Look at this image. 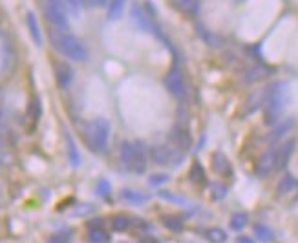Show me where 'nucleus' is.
Instances as JSON below:
<instances>
[{
  "label": "nucleus",
  "instance_id": "f257e3e1",
  "mask_svg": "<svg viewBox=\"0 0 298 243\" xmlns=\"http://www.w3.org/2000/svg\"><path fill=\"white\" fill-rule=\"evenodd\" d=\"M50 38L53 48L63 55L64 59L73 60V63H86L88 60V50L79 37L68 33V31L51 30Z\"/></svg>",
  "mask_w": 298,
  "mask_h": 243
},
{
  "label": "nucleus",
  "instance_id": "f03ea898",
  "mask_svg": "<svg viewBox=\"0 0 298 243\" xmlns=\"http://www.w3.org/2000/svg\"><path fill=\"white\" fill-rule=\"evenodd\" d=\"M119 161H121V165L128 172L143 174L148 165V155L143 147V143L123 141L121 147H119Z\"/></svg>",
  "mask_w": 298,
  "mask_h": 243
},
{
  "label": "nucleus",
  "instance_id": "7ed1b4c3",
  "mask_svg": "<svg viewBox=\"0 0 298 243\" xmlns=\"http://www.w3.org/2000/svg\"><path fill=\"white\" fill-rule=\"evenodd\" d=\"M110 134H112V125L108 119L97 117L86 126L84 135H86V143H88L90 150L95 154H106L110 147Z\"/></svg>",
  "mask_w": 298,
  "mask_h": 243
},
{
  "label": "nucleus",
  "instance_id": "20e7f679",
  "mask_svg": "<svg viewBox=\"0 0 298 243\" xmlns=\"http://www.w3.org/2000/svg\"><path fill=\"white\" fill-rule=\"evenodd\" d=\"M287 101V88L284 83H276L273 86H269V97L265 103V123L267 125H274L278 117L282 115L284 108H286Z\"/></svg>",
  "mask_w": 298,
  "mask_h": 243
},
{
  "label": "nucleus",
  "instance_id": "39448f33",
  "mask_svg": "<svg viewBox=\"0 0 298 243\" xmlns=\"http://www.w3.org/2000/svg\"><path fill=\"white\" fill-rule=\"evenodd\" d=\"M41 2L42 13L53 30L68 31L70 30V21H68V8L64 0H38Z\"/></svg>",
  "mask_w": 298,
  "mask_h": 243
},
{
  "label": "nucleus",
  "instance_id": "423d86ee",
  "mask_svg": "<svg viewBox=\"0 0 298 243\" xmlns=\"http://www.w3.org/2000/svg\"><path fill=\"white\" fill-rule=\"evenodd\" d=\"M150 161L157 167H170V165H180L181 161V150H177L176 147H167V145H157V147H152L150 152Z\"/></svg>",
  "mask_w": 298,
  "mask_h": 243
},
{
  "label": "nucleus",
  "instance_id": "0eeeda50",
  "mask_svg": "<svg viewBox=\"0 0 298 243\" xmlns=\"http://www.w3.org/2000/svg\"><path fill=\"white\" fill-rule=\"evenodd\" d=\"M165 86H167L168 93L174 95L176 99H181V97L185 95V79H183L181 66L177 63L168 70L167 77H165Z\"/></svg>",
  "mask_w": 298,
  "mask_h": 243
},
{
  "label": "nucleus",
  "instance_id": "6e6552de",
  "mask_svg": "<svg viewBox=\"0 0 298 243\" xmlns=\"http://www.w3.org/2000/svg\"><path fill=\"white\" fill-rule=\"evenodd\" d=\"M53 75L61 90H68L73 84V68L64 60H57L53 64Z\"/></svg>",
  "mask_w": 298,
  "mask_h": 243
},
{
  "label": "nucleus",
  "instance_id": "1a4fd4ad",
  "mask_svg": "<svg viewBox=\"0 0 298 243\" xmlns=\"http://www.w3.org/2000/svg\"><path fill=\"white\" fill-rule=\"evenodd\" d=\"M273 170H276V154H274V148H271L258 157L254 172H256L258 177H267Z\"/></svg>",
  "mask_w": 298,
  "mask_h": 243
},
{
  "label": "nucleus",
  "instance_id": "9d476101",
  "mask_svg": "<svg viewBox=\"0 0 298 243\" xmlns=\"http://www.w3.org/2000/svg\"><path fill=\"white\" fill-rule=\"evenodd\" d=\"M294 145H296V141H294V139H289V141L274 147V154H276V170H284V168L287 167L291 155H293V152H294Z\"/></svg>",
  "mask_w": 298,
  "mask_h": 243
},
{
  "label": "nucleus",
  "instance_id": "9b49d317",
  "mask_svg": "<svg viewBox=\"0 0 298 243\" xmlns=\"http://www.w3.org/2000/svg\"><path fill=\"white\" fill-rule=\"evenodd\" d=\"M170 139H172L174 147H176L177 150H181V152H187L190 147H192V137H190L189 130H187L185 126H174Z\"/></svg>",
  "mask_w": 298,
  "mask_h": 243
},
{
  "label": "nucleus",
  "instance_id": "f8f14e48",
  "mask_svg": "<svg viewBox=\"0 0 298 243\" xmlns=\"http://www.w3.org/2000/svg\"><path fill=\"white\" fill-rule=\"evenodd\" d=\"M132 21L137 24L139 30L147 31V33H155L154 22H152V18H148V15L141 9V6H132Z\"/></svg>",
  "mask_w": 298,
  "mask_h": 243
},
{
  "label": "nucleus",
  "instance_id": "ddd939ff",
  "mask_svg": "<svg viewBox=\"0 0 298 243\" xmlns=\"http://www.w3.org/2000/svg\"><path fill=\"white\" fill-rule=\"evenodd\" d=\"M267 97H269V86L267 88H262V90H258V92H254L247 99L245 113H252V112H256L258 108H264L265 103H267Z\"/></svg>",
  "mask_w": 298,
  "mask_h": 243
},
{
  "label": "nucleus",
  "instance_id": "4468645a",
  "mask_svg": "<svg viewBox=\"0 0 298 243\" xmlns=\"http://www.w3.org/2000/svg\"><path fill=\"white\" fill-rule=\"evenodd\" d=\"M26 24H28V30H30V35L33 38L35 46H42V33H41V26H38V21L35 17L33 11H28L26 15Z\"/></svg>",
  "mask_w": 298,
  "mask_h": 243
},
{
  "label": "nucleus",
  "instance_id": "2eb2a0df",
  "mask_svg": "<svg viewBox=\"0 0 298 243\" xmlns=\"http://www.w3.org/2000/svg\"><path fill=\"white\" fill-rule=\"evenodd\" d=\"M212 168H214V172L220 174V176L231 174V163H229V159H227L225 154H222V152L212 154Z\"/></svg>",
  "mask_w": 298,
  "mask_h": 243
},
{
  "label": "nucleus",
  "instance_id": "dca6fc26",
  "mask_svg": "<svg viewBox=\"0 0 298 243\" xmlns=\"http://www.w3.org/2000/svg\"><path fill=\"white\" fill-rule=\"evenodd\" d=\"M293 126H294V121H293V119H289V121L280 123V125H278L276 128H274V130L271 132V134H269L267 143H269V145H276V143L280 141V139L284 137V135H286L287 132H289L291 128H293Z\"/></svg>",
  "mask_w": 298,
  "mask_h": 243
},
{
  "label": "nucleus",
  "instance_id": "f3484780",
  "mask_svg": "<svg viewBox=\"0 0 298 243\" xmlns=\"http://www.w3.org/2000/svg\"><path fill=\"white\" fill-rule=\"evenodd\" d=\"M121 197L125 199L126 203H130V205H145V203L148 201V196L143 192H139V190H134V189H126L121 192Z\"/></svg>",
  "mask_w": 298,
  "mask_h": 243
},
{
  "label": "nucleus",
  "instance_id": "a211bd4d",
  "mask_svg": "<svg viewBox=\"0 0 298 243\" xmlns=\"http://www.w3.org/2000/svg\"><path fill=\"white\" fill-rule=\"evenodd\" d=\"M125 4L126 0H108V6H106V17L108 21H119L125 11Z\"/></svg>",
  "mask_w": 298,
  "mask_h": 243
},
{
  "label": "nucleus",
  "instance_id": "6ab92c4d",
  "mask_svg": "<svg viewBox=\"0 0 298 243\" xmlns=\"http://www.w3.org/2000/svg\"><path fill=\"white\" fill-rule=\"evenodd\" d=\"M66 143H68V159L72 163V167H79L81 165V154L79 148H77L75 141L70 134H66Z\"/></svg>",
  "mask_w": 298,
  "mask_h": 243
},
{
  "label": "nucleus",
  "instance_id": "aec40b11",
  "mask_svg": "<svg viewBox=\"0 0 298 243\" xmlns=\"http://www.w3.org/2000/svg\"><path fill=\"white\" fill-rule=\"evenodd\" d=\"M112 229L115 232H123V231H128L132 225V219L128 216H123V214H117V216H113L112 221H110Z\"/></svg>",
  "mask_w": 298,
  "mask_h": 243
},
{
  "label": "nucleus",
  "instance_id": "412c9836",
  "mask_svg": "<svg viewBox=\"0 0 298 243\" xmlns=\"http://www.w3.org/2000/svg\"><path fill=\"white\" fill-rule=\"evenodd\" d=\"M296 185H298V181L294 179V176H291V174H286V176L280 179V183H278L276 190H278V194H280V196H284V194L291 192V190H293Z\"/></svg>",
  "mask_w": 298,
  "mask_h": 243
},
{
  "label": "nucleus",
  "instance_id": "4be33fe9",
  "mask_svg": "<svg viewBox=\"0 0 298 243\" xmlns=\"http://www.w3.org/2000/svg\"><path fill=\"white\" fill-rule=\"evenodd\" d=\"M190 179L194 181V183L197 185H203L207 181V176H205V170H203L202 163H197V161H194L192 167H190V172H189Z\"/></svg>",
  "mask_w": 298,
  "mask_h": 243
},
{
  "label": "nucleus",
  "instance_id": "5701e85b",
  "mask_svg": "<svg viewBox=\"0 0 298 243\" xmlns=\"http://www.w3.org/2000/svg\"><path fill=\"white\" fill-rule=\"evenodd\" d=\"M254 234H256V238L264 243H271L274 239V232L271 231L267 225H262V223L254 225Z\"/></svg>",
  "mask_w": 298,
  "mask_h": 243
},
{
  "label": "nucleus",
  "instance_id": "b1692460",
  "mask_svg": "<svg viewBox=\"0 0 298 243\" xmlns=\"http://www.w3.org/2000/svg\"><path fill=\"white\" fill-rule=\"evenodd\" d=\"M90 243H108L110 241V234L99 227V229H90V234H88Z\"/></svg>",
  "mask_w": 298,
  "mask_h": 243
},
{
  "label": "nucleus",
  "instance_id": "393cba45",
  "mask_svg": "<svg viewBox=\"0 0 298 243\" xmlns=\"http://www.w3.org/2000/svg\"><path fill=\"white\" fill-rule=\"evenodd\" d=\"M205 238L209 239L210 243H225L227 241V232L223 231V229L214 227V229H209V231L205 232Z\"/></svg>",
  "mask_w": 298,
  "mask_h": 243
},
{
  "label": "nucleus",
  "instance_id": "a878e982",
  "mask_svg": "<svg viewBox=\"0 0 298 243\" xmlns=\"http://www.w3.org/2000/svg\"><path fill=\"white\" fill-rule=\"evenodd\" d=\"M247 214L244 212H234L231 216V229L232 231H244V227L247 225Z\"/></svg>",
  "mask_w": 298,
  "mask_h": 243
},
{
  "label": "nucleus",
  "instance_id": "bb28decb",
  "mask_svg": "<svg viewBox=\"0 0 298 243\" xmlns=\"http://www.w3.org/2000/svg\"><path fill=\"white\" fill-rule=\"evenodd\" d=\"M73 238V232L72 231H61V232H55L48 243H70Z\"/></svg>",
  "mask_w": 298,
  "mask_h": 243
},
{
  "label": "nucleus",
  "instance_id": "cd10ccee",
  "mask_svg": "<svg viewBox=\"0 0 298 243\" xmlns=\"http://www.w3.org/2000/svg\"><path fill=\"white\" fill-rule=\"evenodd\" d=\"M28 113H30V117L33 119V121H38V117H41L42 113V106H41V101H38V97H33L30 103V106H28Z\"/></svg>",
  "mask_w": 298,
  "mask_h": 243
},
{
  "label": "nucleus",
  "instance_id": "c85d7f7f",
  "mask_svg": "<svg viewBox=\"0 0 298 243\" xmlns=\"http://www.w3.org/2000/svg\"><path fill=\"white\" fill-rule=\"evenodd\" d=\"M163 223H165V227H167V229H170L172 232H181V231H183V221H181V219H177V218H174V216H167V218L163 219Z\"/></svg>",
  "mask_w": 298,
  "mask_h": 243
},
{
  "label": "nucleus",
  "instance_id": "c756f323",
  "mask_svg": "<svg viewBox=\"0 0 298 243\" xmlns=\"http://www.w3.org/2000/svg\"><path fill=\"white\" fill-rule=\"evenodd\" d=\"M64 4H66V8L70 9V11L75 15V17H79L81 15V9L84 8L83 0H64Z\"/></svg>",
  "mask_w": 298,
  "mask_h": 243
},
{
  "label": "nucleus",
  "instance_id": "7c9ffc66",
  "mask_svg": "<svg viewBox=\"0 0 298 243\" xmlns=\"http://www.w3.org/2000/svg\"><path fill=\"white\" fill-rule=\"evenodd\" d=\"M227 196L225 185H212V199H223Z\"/></svg>",
  "mask_w": 298,
  "mask_h": 243
},
{
  "label": "nucleus",
  "instance_id": "2f4dec72",
  "mask_svg": "<svg viewBox=\"0 0 298 243\" xmlns=\"http://www.w3.org/2000/svg\"><path fill=\"white\" fill-rule=\"evenodd\" d=\"M174 2H176L181 9H187V11L196 8V0H174Z\"/></svg>",
  "mask_w": 298,
  "mask_h": 243
},
{
  "label": "nucleus",
  "instance_id": "473e14b6",
  "mask_svg": "<svg viewBox=\"0 0 298 243\" xmlns=\"http://www.w3.org/2000/svg\"><path fill=\"white\" fill-rule=\"evenodd\" d=\"M170 179V176H167V174H157V176L150 177V185L154 187V185H161V183H167V181Z\"/></svg>",
  "mask_w": 298,
  "mask_h": 243
},
{
  "label": "nucleus",
  "instance_id": "72a5a7b5",
  "mask_svg": "<svg viewBox=\"0 0 298 243\" xmlns=\"http://www.w3.org/2000/svg\"><path fill=\"white\" fill-rule=\"evenodd\" d=\"M99 194H101V196H106V194H110V183L106 179L99 181Z\"/></svg>",
  "mask_w": 298,
  "mask_h": 243
},
{
  "label": "nucleus",
  "instance_id": "f704fd0d",
  "mask_svg": "<svg viewBox=\"0 0 298 243\" xmlns=\"http://www.w3.org/2000/svg\"><path fill=\"white\" fill-rule=\"evenodd\" d=\"M84 8H93L95 6V0H83Z\"/></svg>",
  "mask_w": 298,
  "mask_h": 243
},
{
  "label": "nucleus",
  "instance_id": "c9c22d12",
  "mask_svg": "<svg viewBox=\"0 0 298 243\" xmlns=\"http://www.w3.org/2000/svg\"><path fill=\"white\" fill-rule=\"evenodd\" d=\"M95 6L97 8H105V6H108V0H95Z\"/></svg>",
  "mask_w": 298,
  "mask_h": 243
},
{
  "label": "nucleus",
  "instance_id": "e433bc0d",
  "mask_svg": "<svg viewBox=\"0 0 298 243\" xmlns=\"http://www.w3.org/2000/svg\"><path fill=\"white\" fill-rule=\"evenodd\" d=\"M238 241L240 243H252V239H249V238H238Z\"/></svg>",
  "mask_w": 298,
  "mask_h": 243
},
{
  "label": "nucleus",
  "instance_id": "4c0bfd02",
  "mask_svg": "<svg viewBox=\"0 0 298 243\" xmlns=\"http://www.w3.org/2000/svg\"><path fill=\"white\" fill-rule=\"evenodd\" d=\"M141 243H157V241H154V239H148V238H145V239H143V241H141Z\"/></svg>",
  "mask_w": 298,
  "mask_h": 243
}]
</instances>
